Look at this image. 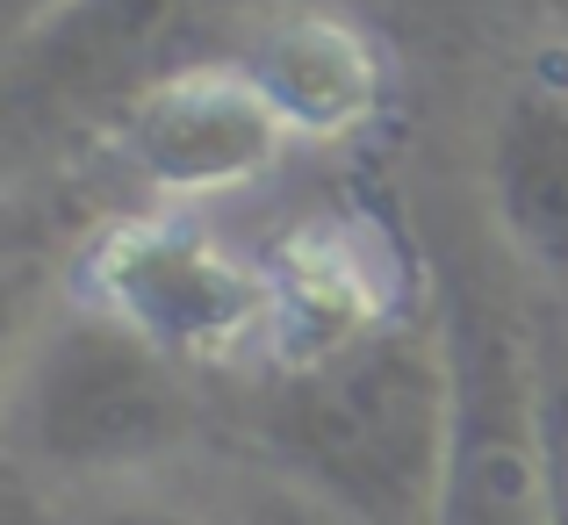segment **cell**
<instances>
[{"instance_id":"obj_4","label":"cell","mask_w":568,"mask_h":525,"mask_svg":"<svg viewBox=\"0 0 568 525\" xmlns=\"http://www.w3.org/2000/svg\"><path fill=\"white\" fill-rule=\"evenodd\" d=\"M80 295L138 324L173 360L245 353L281 310L274 274H260L237 245L187 216H130L101 231L80 266Z\"/></svg>"},{"instance_id":"obj_3","label":"cell","mask_w":568,"mask_h":525,"mask_svg":"<svg viewBox=\"0 0 568 525\" xmlns=\"http://www.w3.org/2000/svg\"><path fill=\"white\" fill-rule=\"evenodd\" d=\"M439 332L454 360V440H446L439 525H547L532 324H518L497 295L460 289Z\"/></svg>"},{"instance_id":"obj_11","label":"cell","mask_w":568,"mask_h":525,"mask_svg":"<svg viewBox=\"0 0 568 525\" xmlns=\"http://www.w3.org/2000/svg\"><path fill=\"white\" fill-rule=\"evenodd\" d=\"M0 525H58L51 512H43V497L29 489V475L14 468L8 475V489H0Z\"/></svg>"},{"instance_id":"obj_1","label":"cell","mask_w":568,"mask_h":525,"mask_svg":"<svg viewBox=\"0 0 568 525\" xmlns=\"http://www.w3.org/2000/svg\"><path fill=\"white\" fill-rule=\"evenodd\" d=\"M454 360L439 324L382 317L324 339L260 396V446L281 483L346 525H439Z\"/></svg>"},{"instance_id":"obj_7","label":"cell","mask_w":568,"mask_h":525,"mask_svg":"<svg viewBox=\"0 0 568 525\" xmlns=\"http://www.w3.org/2000/svg\"><path fill=\"white\" fill-rule=\"evenodd\" d=\"M237 65L260 80V94L281 109V123L295 138H353L361 123L382 115L388 94V65L375 37L353 29L346 14H317V8L260 29Z\"/></svg>"},{"instance_id":"obj_12","label":"cell","mask_w":568,"mask_h":525,"mask_svg":"<svg viewBox=\"0 0 568 525\" xmlns=\"http://www.w3.org/2000/svg\"><path fill=\"white\" fill-rule=\"evenodd\" d=\"M65 0H8V37H22V29H37L43 14H58Z\"/></svg>"},{"instance_id":"obj_6","label":"cell","mask_w":568,"mask_h":525,"mask_svg":"<svg viewBox=\"0 0 568 525\" xmlns=\"http://www.w3.org/2000/svg\"><path fill=\"white\" fill-rule=\"evenodd\" d=\"M489 223L540 281H568V87L526 80L489 123Z\"/></svg>"},{"instance_id":"obj_5","label":"cell","mask_w":568,"mask_h":525,"mask_svg":"<svg viewBox=\"0 0 568 525\" xmlns=\"http://www.w3.org/2000/svg\"><path fill=\"white\" fill-rule=\"evenodd\" d=\"M288 138L295 130L245 65H173L115 115V152L181 202L260 180L288 152Z\"/></svg>"},{"instance_id":"obj_10","label":"cell","mask_w":568,"mask_h":525,"mask_svg":"<svg viewBox=\"0 0 568 525\" xmlns=\"http://www.w3.org/2000/svg\"><path fill=\"white\" fill-rule=\"evenodd\" d=\"M65 525H209V518L187 512V504H166V497H94Z\"/></svg>"},{"instance_id":"obj_2","label":"cell","mask_w":568,"mask_h":525,"mask_svg":"<svg viewBox=\"0 0 568 525\" xmlns=\"http://www.w3.org/2000/svg\"><path fill=\"white\" fill-rule=\"evenodd\" d=\"M14 454L65 483H109L166 461L187 440L194 403L181 360L123 324L115 310L72 295L51 310L14 360Z\"/></svg>"},{"instance_id":"obj_8","label":"cell","mask_w":568,"mask_h":525,"mask_svg":"<svg viewBox=\"0 0 568 525\" xmlns=\"http://www.w3.org/2000/svg\"><path fill=\"white\" fill-rule=\"evenodd\" d=\"M532 403H540V483L547 525H568V317H532Z\"/></svg>"},{"instance_id":"obj_9","label":"cell","mask_w":568,"mask_h":525,"mask_svg":"<svg viewBox=\"0 0 568 525\" xmlns=\"http://www.w3.org/2000/svg\"><path fill=\"white\" fill-rule=\"evenodd\" d=\"M237 525H346V518L324 512L317 497H303L295 483H260L245 497V512H237Z\"/></svg>"}]
</instances>
